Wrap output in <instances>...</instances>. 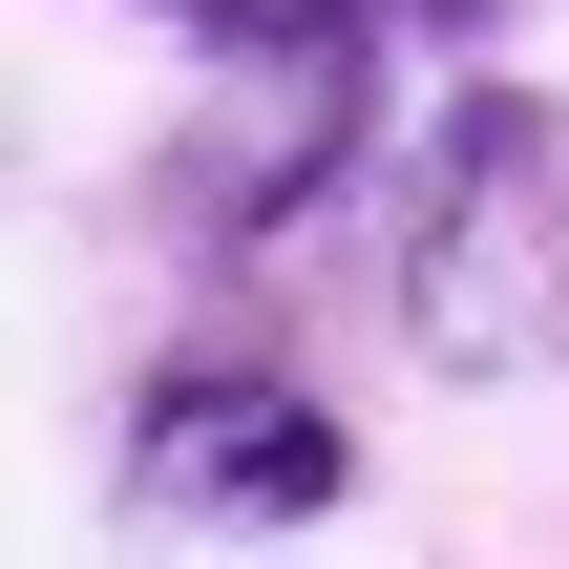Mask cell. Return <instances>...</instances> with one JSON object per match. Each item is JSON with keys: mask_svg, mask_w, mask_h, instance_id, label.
Here are the masks:
<instances>
[{"mask_svg": "<svg viewBox=\"0 0 569 569\" xmlns=\"http://www.w3.org/2000/svg\"><path fill=\"white\" fill-rule=\"evenodd\" d=\"M401 338L443 380L569 359V106L486 84L422 127V211H401Z\"/></svg>", "mask_w": 569, "mask_h": 569, "instance_id": "cell-1", "label": "cell"}, {"mask_svg": "<svg viewBox=\"0 0 569 569\" xmlns=\"http://www.w3.org/2000/svg\"><path fill=\"white\" fill-rule=\"evenodd\" d=\"M169 21H211V42H274V21H465V0H169Z\"/></svg>", "mask_w": 569, "mask_h": 569, "instance_id": "cell-3", "label": "cell"}, {"mask_svg": "<svg viewBox=\"0 0 569 569\" xmlns=\"http://www.w3.org/2000/svg\"><path fill=\"white\" fill-rule=\"evenodd\" d=\"M127 486H148L169 528H317V507L359 486V443H338V401H296V380H253V359H169V380L127 401Z\"/></svg>", "mask_w": 569, "mask_h": 569, "instance_id": "cell-2", "label": "cell"}]
</instances>
